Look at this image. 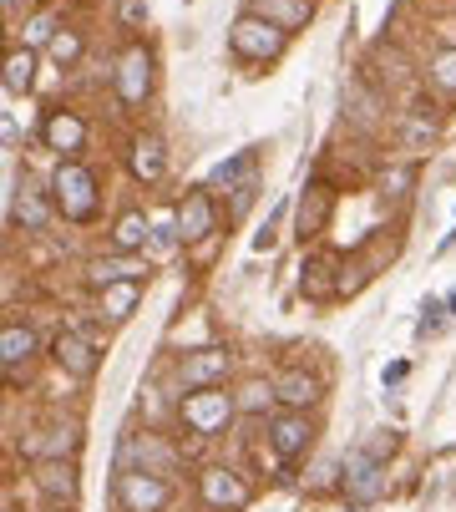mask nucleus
I'll list each match as a JSON object with an SVG mask.
<instances>
[{
  "instance_id": "nucleus-18",
  "label": "nucleus",
  "mask_w": 456,
  "mask_h": 512,
  "mask_svg": "<svg viewBox=\"0 0 456 512\" xmlns=\"http://www.w3.org/2000/svg\"><path fill=\"white\" fill-rule=\"evenodd\" d=\"M330 208H335V193L315 183L310 193H304V203H299V239H315V234L325 229V218H330Z\"/></svg>"
},
{
  "instance_id": "nucleus-8",
  "label": "nucleus",
  "mask_w": 456,
  "mask_h": 512,
  "mask_svg": "<svg viewBox=\"0 0 456 512\" xmlns=\"http://www.w3.org/2000/svg\"><path fill=\"white\" fill-rule=\"evenodd\" d=\"M269 442H274V452L284 457V462H294V457H304L310 452V442H315V426L304 421V411H279L274 421H269Z\"/></svg>"
},
{
  "instance_id": "nucleus-5",
  "label": "nucleus",
  "mask_w": 456,
  "mask_h": 512,
  "mask_svg": "<svg viewBox=\"0 0 456 512\" xmlns=\"http://www.w3.org/2000/svg\"><path fill=\"white\" fill-rule=\"evenodd\" d=\"M152 92V51L147 46H127L117 56V102L122 107H142Z\"/></svg>"
},
{
  "instance_id": "nucleus-29",
  "label": "nucleus",
  "mask_w": 456,
  "mask_h": 512,
  "mask_svg": "<svg viewBox=\"0 0 456 512\" xmlns=\"http://www.w3.org/2000/svg\"><path fill=\"white\" fill-rule=\"evenodd\" d=\"M117 21H122V31H142V21H147V0H117Z\"/></svg>"
},
{
  "instance_id": "nucleus-21",
  "label": "nucleus",
  "mask_w": 456,
  "mask_h": 512,
  "mask_svg": "<svg viewBox=\"0 0 456 512\" xmlns=\"http://www.w3.org/2000/svg\"><path fill=\"white\" fill-rule=\"evenodd\" d=\"M31 355H36V335H31L26 325H16V320H11L6 330H0V360H6V371L16 376Z\"/></svg>"
},
{
  "instance_id": "nucleus-1",
  "label": "nucleus",
  "mask_w": 456,
  "mask_h": 512,
  "mask_svg": "<svg viewBox=\"0 0 456 512\" xmlns=\"http://www.w3.org/2000/svg\"><path fill=\"white\" fill-rule=\"evenodd\" d=\"M51 198H56V208H61V218H71V224H92L97 218V173L87 168V163H76V158H66V163H56V173H51Z\"/></svg>"
},
{
  "instance_id": "nucleus-11",
  "label": "nucleus",
  "mask_w": 456,
  "mask_h": 512,
  "mask_svg": "<svg viewBox=\"0 0 456 512\" xmlns=\"http://www.w3.org/2000/svg\"><path fill=\"white\" fill-rule=\"evenodd\" d=\"M173 452L158 442V436H127V442H122V472H158V477H168L173 472Z\"/></svg>"
},
{
  "instance_id": "nucleus-6",
  "label": "nucleus",
  "mask_w": 456,
  "mask_h": 512,
  "mask_svg": "<svg viewBox=\"0 0 456 512\" xmlns=\"http://www.w3.org/2000/svg\"><path fill=\"white\" fill-rule=\"evenodd\" d=\"M117 497H122L127 512H163L168 507V482L158 472H122Z\"/></svg>"
},
{
  "instance_id": "nucleus-16",
  "label": "nucleus",
  "mask_w": 456,
  "mask_h": 512,
  "mask_svg": "<svg viewBox=\"0 0 456 512\" xmlns=\"http://www.w3.org/2000/svg\"><path fill=\"white\" fill-rule=\"evenodd\" d=\"M127 163H132V173H137L142 183H158V178H163V168H168L163 137H152V132H147V137H137V142H132V158H127Z\"/></svg>"
},
{
  "instance_id": "nucleus-31",
  "label": "nucleus",
  "mask_w": 456,
  "mask_h": 512,
  "mask_svg": "<svg viewBox=\"0 0 456 512\" xmlns=\"http://www.w3.org/2000/svg\"><path fill=\"white\" fill-rule=\"evenodd\" d=\"M51 56H56V61H76V56H82V36H76V31H56Z\"/></svg>"
},
{
  "instance_id": "nucleus-26",
  "label": "nucleus",
  "mask_w": 456,
  "mask_h": 512,
  "mask_svg": "<svg viewBox=\"0 0 456 512\" xmlns=\"http://www.w3.org/2000/svg\"><path fill=\"white\" fill-rule=\"evenodd\" d=\"M31 71H36V56H31V51H11V56H6V92H11V97H16V92H21V97L31 92V82H36Z\"/></svg>"
},
{
  "instance_id": "nucleus-2",
  "label": "nucleus",
  "mask_w": 456,
  "mask_h": 512,
  "mask_svg": "<svg viewBox=\"0 0 456 512\" xmlns=\"http://www.w3.org/2000/svg\"><path fill=\"white\" fill-rule=\"evenodd\" d=\"M228 46H234V56L239 61H279L284 56V46H289V31L284 26H274L269 16H259V11H244L239 21H234V31H228Z\"/></svg>"
},
{
  "instance_id": "nucleus-30",
  "label": "nucleus",
  "mask_w": 456,
  "mask_h": 512,
  "mask_svg": "<svg viewBox=\"0 0 456 512\" xmlns=\"http://www.w3.org/2000/svg\"><path fill=\"white\" fill-rule=\"evenodd\" d=\"M244 173H254V153H239L234 163H223V168L213 173V183H223V188H228V183H239Z\"/></svg>"
},
{
  "instance_id": "nucleus-13",
  "label": "nucleus",
  "mask_w": 456,
  "mask_h": 512,
  "mask_svg": "<svg viewBox=\"0 0 456 512\" xmlns=\"http://www.w3.org/2000/svg\"><path fill=\"white\" fill-rule=\"evenodd\" d=\"M208 234H213V198H208V188H193L178 203V239L183 244H198Z\"/></svg>"
},
{
  "instance_id": "nucleus-19",
  "label": "nucleus",
  "mask_w": 456,
  "mask_h": 512,
  "mask_svg": "<svg viewBox=\"0 0 456 512\" xmlns=\"http://www.w3.org/2000/svg\"><path fill=\"white\" fill-rule=\"evenodd\" d=\"M254 11H259V16H269L274 26H284V31L310 26V16H315L310 0H254Z\"/></svg>"
},
{
  "instance_id": "nucleus-12",
  "label": "nucleus",
  "mask_w": 456,
  "mask_h": 512,
  "mask_svg": "<svg viewBox=\"0 0 456 512\" xmlns=\"http://www.w3.org/2000/svg\"><path fill=\"white\" fill-rule=\"evenodd\" d=\"M51 355H56V365H61L71 381H92V376H97V345H92L87 335H76V330L56 335Z\"/></svg>"
},
{
  "instance_id": "nucleus-24",
  "label": "nucleus",
  "mask_w": 456,
  "mask_h": 512,
  "mask_svg": "<svg viewBox=\"0 0 456 512\" xmlns=\"http://www.w3.org/2000/svg\"><path fill=\"white\" fill-rule=\"evenodd\" d=\"M340 264L330 259V254H315L310 264H304V295H315V300H325V295H335L340 289V279H330Z\"/></svg>"
},
{
  "instance_id": "nucleus-4",
  "label": "nucleus",
  "mask_w": 456,
  "mask_h": 512,
  "mask_svg": "<svg viewBox=\"0 0 456 512\" xmlns=\"http://www.w3.org/2000/svg\"><path fill=\"white\" fill-rule=\"evenodd\" d=\"M198 492H203V502L218 507V512H244V507L254 502V487H249L234 467H208V472L198 477Z\"/></svg>"
},
{
  "instance_id": "nucleus-36",
  "label": "nucleus",
  "mask_w": 456,
  "mask_h": 512,
  "mask_svg": "<svg viewBox=\"0 0 456 512\" xmlns=\"http://www.w3.org/2000/svg\"><path fill=\"white\" fill-rule=\"evenodd\" d=\"M446 310H451V315H456V295H451V300H446Z\"/></svg>"
},
{
  "instance_id": "nucleus-23",
  "label": "nucleus",
  "mask_w": 456,
  "mask_h": 512,
  "mask_svg": "<svg viewBox=\"0 0 456 512\" xmlns=\"http://www.w3.org/2000/svg\"><path fill=\"white\" fill-rule=\"evenodd\" d=\"M16 218H21V229L41 234V229L51 224V203H46V193L26 183V188H21V198H16Z\"/></svg>"
},
{
  "instance_id": "nucleus-28",
  "label": "nucleus",
  "mask_w": 456,
  "mask_h": 512,
  "mask_svg": "<svg viewBox=\"0 0 456 512\" xmlns=\"http://www.w3.org/2000/svg\"><path fill=\"white\" fill-rule=\"evenodd\" d=\"M21 41H26V51L31 46H51L56 41V16H31L26 31H21Z\"/></svg>"
},
{
  "instance_id": "nucleus-33",
  "label": "nucleus",
  "mask_w": 456,
  "mask_h": 512,
  "mask_svg": "<svg viewBox=\"0 0 456 512\" xmlns=\"http://www.w3.org/2000/svg\"><path fill=\"white\" fill-rule=\"evenodd\" d=\"M380 183H386V188H396V198L411 188V168H391V173H380Z\"/></svg>"
},
{
  "instance_id": "nucleus-25",
  "label": "nucleus",
  "mask_w": 456,
  "mask_h": 512,
  "mask_svg": "<svg viewBox=\"0 0 456 512\" xmlns=\"http://www.w3.org/2000/svg\"><path fill=\"white\" fill-rule=\"evenodd\" d=\"M137 295H142V279H117V284H107L102 315H107V320H127L132 305H137Z\"/></svg>"
},
{
  "instance_id": "nucleus-10",
  "label": "nucleus",
  "mask_w": 456,
  "mask_h": 512,
  "mask_svg": "<svg viewBox=\"0 0 456 512\" xmlns=\"http://www.w3.org/2000/svg\"><path fill=\"white\" fill-rule=\"evenodd\" d=\"M345 492H350V502H375L380 492H386V472H380L375 452H350L345 457Z\"/></svg>"
},
{
  "instance_id": "nucleus-14",
  "label": "nucleus",
  "mask_w": 456,
  "mask_h": 512,
  "mask_svg": "<svg viewBox=\"0 0 456 512\" xmlns=\"http://www.w3.org/2000/svg\"><path fill=\"white\" fill-rule=\"evenodd\" d=\"M87 279H92L97 289H107V284H117V279H147V259L117 249V254H107V259H92V264H87Z\"/></svg>"
},
{
  "instance_id": "nucleus-17",
  "label": "nucleus",
  "mask_w": 456,
  "mask_h": 512,
  "mask_svg": "<svg viewBox=\"0 0 456 512\" xmlns=\"http://www.w3.org/2000/svg\"><path fill=\"white\" fill-rule=\"evenodd\" d=\"M36 487L51 497V502H76V467L61 457V462H41L36 467Z\"/></svg>"
},
{
  "instance_id": "nucleus-7",
  "label": "nucleus",
  "mask_w": 456,
  "mask_h": 512,
  "mask_svg": "<svg viewBox=\"0 0 456 512\" xmlns=\"http://www.w3.org/2000/svg\"><path fill=\"white\" fill-rule=\"evenodd\" d=\"M41 142H46L51 153L76 158V153L87 148V122H82V112H66V107L46 112V122H41Z\"/></svg>"
},
{
  "instance_id": "nucleus-15",
  "label": "nucleus",
  "mask_w": 456,
  "mask_h": 512,
  "mask_svg": "<svg viewBox=\"0 0 456 512\" xmlns=\"http://www.w3.org/2000/svg\"><path fill=\"white\" fill-rule=\"evenodd\" d=\"M76 447H82V431L66 421V426L41 431V442H26V457H36V462H61V457H71Z\"/></svg>"
},
{
  "instance_id": "nucleus-20",
  "label": "nucleus",
  "mask_w": 456,
  "mask_h": 512,
  "mask_svg": "<svg viewBox=\"0 0 456 512\" xmlns=\"http://www.w3.org/2000/svg\"><path fill=\"white\" fill-rule=\"evenodd\" d=\"M274 396H279L284 406L304 411V406H315V401H320V381H315V376H304V371H284V376L274 381Z\"/></svg>"
},
{
  "instance_id": "nucleus-3",
  "label": "nucleus",
  "mask_w": 456,
  "mask_h": 512,
  "mask_svg": "<svg viewBox=\"0 0 456 512\" xmlns=\"http://www.w3.org/2000/svg\"><path fill=\"white\" fill-rule=\"evenodd\" d=\"M234 411H239V401L228 396L223 386H203V391H188L183 396V426H193L198 436L223 431L228 421H234Z\"/></svg>"
},
{
  "instance_id": "nucleus-34",
  "label": "nucleus",
  "mask_w": 456,
  "mask_h": 512,
  "mask_svg": "<svg viewBox=\"0 0 456 512\" xmlns=\"http://www.w3.org/2000/svg\"><path fill=\"white\" fill-rule=\"evenodd\" d=\"M441 325V305H426V320H421V335H436Z\"/></svg>"
},
{
  "instance_id": "nucleus-32",
  "label": "nucleus",
  "mask_w": 456,
  "mask_h": 512,
  "mask_svg": "<svg viewBox=\"0 0 456 512\" xmlns=\"http://www.w3.org/2000/svg\"><path fill=\"white\" fill-rule=\"evenodd\" d=\"M269 401H279V396H274V386H259V381H254V386L239 396V406H244V411H264Z\"/></svg>"
},
{
  "instance_id": "nucleus-37",
  "label": "nucleus",
  "mask_w": 456,
  "mask_h": 512,
  "mask_svg": "<svg viewBox=\"0 0 456 512\" xmlns=\"http://www.w3.org/2000/svg\"><path fill=\"white\" fill-rule=\"evenodd\" d=\"M6 512H11V507H6Z\"/></svg>"
},
{
  "instance_id": "nucleus-9",
  "label": "nucleus",
  "mask_w": 456,
  "mask_h": 512,
  "mask_svg": "<svg viewBox=\"0 0 456 512\" xmlns=\"http://www.w3.org/2000/svg\"><path fill=\"white\" fill-rule=\"evenodd\" d=\"M223 376H228V350H218V345L193 350V355H183V365H178V381H183V391L223 386Z\"/></svg>"
},
{
  "instance_id": "nucleus-22",
  "label": "nucleus",
  "mask_w": 456,
  "mask_h": 512,
  "mask_svg": "<svg viewBox=\"0 0 456 512\" xmlns=\"http://www.w3.org/2000/svg\"><path fill=\"white\" fill-rule=\"evenodd\" d=\"M147 234H152V218L147 213H122L117 224H112V249H127V254H137L142 244H147Z\"/></svg>"
},
{
  "instance_id": "nucleus-35",
  "label": "nucleus",
  "mask_w": 456,
  "mask_h": 512,
  "mask_svg": "<svg viewBox=\"0 0 456 512\" xmlns=\"http://www.w3.org/2000/svg\"><path fill=\"white\" fill-rule=\"evenodd\" d=\"M26 6H31V0H6V16L16 21V11H26Z\"/></svg>"
},
{
  "instance_id": "nucleus-27",
  "label": "nucleus",
  "mask_w": 456,
  "mask_h": 512,
  "mask_svg": "<svg viewBox=\"0 0 456 512\" xmlns=\"http://www.w3.org/2000/svg\"><path fill=\"white\" fill-rule=\"evenodd\" d=\"M431 82H436L446 97H456V46H441V51L431 56Z\"/></svg>"
}]
</instances>
